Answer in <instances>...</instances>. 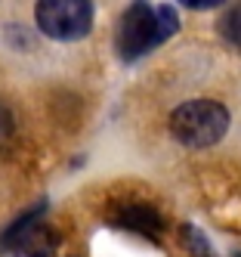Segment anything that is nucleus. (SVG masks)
<instances>
[{"label":"nucleus","instance_id":"nucleus-5","mask_svg":"<svg viewBox=\"0 0 241 257\" xmlns=\"http://www.w3.org/2000/svg\"><path fill=\"white\" fill-rule=\"evenodd\" d=\"M118 223L127 226V229H136L142 235H158L164 229V217L155 211V208H148V205H121L118 208Z\"/></svg>","mask_w":241,"mask_h":257},{"label":"nucleus","instance_id":"nucleus-4","mask_svg":"<svg viewBox=\"0 0 241 257\" xmlns=\"http://www.w3.org/2000/svg\"><path fill=\"white\" fill-rule=\"evenodd\" d=\"M34 19L47 38L53 41H78L93 25L90 0H37Z\"/></svg>","mask_w":241,"mask_h":257},{"label":"nucleus","instance_id":"nucleus-6","mask_svg":"<svg viewBox=\"0 0 241 257\" xmlns=\"http://www.w3.org/2000/svg\"><path fill=\"white\" fill-rule=\"evenodd\" d=\"M219 31H222V38H226L232 47H238V50H241V4H238V7H232L226 16H222Z\"/></svg>","mask_w":241,"mask_h":257},{"label":"nucleus","instance_id":"nucleus-2","mask_svg":"<svg viewBox=\"0 0 241 257\" xmlns=\"http://www.w3.org/2000/svg\"><path fill=\"white\" fill-rule=\"evenodd\" d=\"M229 131V112L226 105L213 99H192L173 108L170 115V134L176 143L192 146V149H207L219 143Z\"/></svg>","mask_w":241,"mask_h":257},{"label":"nucleus","instance_id":"nucleus-1","mask_svg":"<svg viewBox=\"0 0 241 257\" xmlns=\"http://www.w3.org/2000/svg\"><path fill=\"white\" fill-rule=\"evenodd\" d=\"M176 31H179V16L173 7H167V4L148 7L145 0H133L118 25V38H115L118 56L133 62V59L145 56L148 50H155L158 44H164Z\"/></svg>","mask_w":241,"mask_h":257},{"label":"nucleus","instance_id":"nucleus-9","mask_svg":"<svg viewBox=\"0 0 241 257\" xmlns=\"http://www.w3.org/2000/svg\"><path fill=\"white\" fill-rule=\"evenodd\" d=\"M182 7H189V10H213L219 4H226V0H179Z\"/></svg>","mask_w":241,"mask_h":257},{"label":"nucleus","instance_id":"nucleus-8","mask_svg":"<svg viewBox=\"0 0 241 257\" xmlns=\"http://www.w3.org/2000/svg\"><path fill=\"white\" fill-rule=\"evenodd\" d=\"M10 134H13V115L7 112L4 105H0V143H7Z\"/></svg>","mask_w":241,"mask_h":257},{"label":"nucleus","instance_id":"nucleus-3","mask_svg":"<svg viewBox=\"0 0 241 257\" xmlns=\"http://www.w3.org/2000/svg\"><path fill=\"white\" fill-rule=\"evenodd\" d=\"M44 214L47 201H37L13 226H7L0 235V251H10L16 257H53L59 248V235L50 223H44Z\"/></svg>","mask_w":241,"mask_h":257},{"label":"nucleus","instance_id":"nucleus-7","mask_svg":"<svg viewBox=\"0 0 241 257\" xmlns=\"http://www.w3.org/2000/svg\"><path fill=\"white\" fill-rule=\"evenodd\" d=\"M182 238H185V248H189L195 257H210V245H207V238H204L201 229H195V226H182Z\"/></svg>","mask_w":241,"mask_h":257}]
</instances>
